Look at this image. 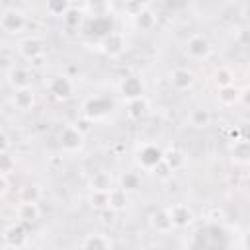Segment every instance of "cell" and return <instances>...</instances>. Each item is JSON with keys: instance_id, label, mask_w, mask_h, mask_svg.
Returning <instances> with one entry per match:
<instances>
[{"instance_id": "obj_21", "label": "cell", "mask_w": 250, "mask_h": 250, "mask_svg": "<svg viewBox=\"0 0 250 250\" xmlns=\"http://www.w3.org/2000/svg\"><path fill=\"white\" fill-rule=\"evenodd\" d=\"M125 201H127V193L121 188H111L107 191V207L119 211V209L125 207Z\"/></svg>"}, {"instance_id": "obj_29", "label": "cell", "mask_w": 250, "mask_h": 250, "mask_svg": "<svg viewBox=\"0 0 250 250\" xmlns=\"http://www.w3.org/2000/svg\"><path fill=\"white\" fill-rule=\"evenodd\" d=\"M232 72H230V68H227V66H221L217 72H215V84L219 86V88H225V86H229V84H232Z\"/></svg>"}, {"instance_id": "obj_24", "label": "cell", "mask_w": 250, "mask_h": 250, "mask_svg": "<svg viewBox=\"0 0 250 250\" xmlns=\"http://www.w3.org/2000/svg\"><path fill=\"white\" fill-rule=\"evenodd\" d=\"M145 111H146V100L143 96L127 102V115L131 119H141L145 115Z\"/></svg>"}, {"instance_id": "obj_10", "label": "cell", "mask_w": 250, "mask_h": 250, "mask_svg": "<svg viewBox=\"0 0 250 250\" xmlns=\"http://www.w3.org/2000/svg\"><path fill=\"white\" fill-rule=\"evenodd\" d=\"M12 104L16 109L20 111H27L33 107L35 104V94L31 90V86H25V88H18L14 90V96H12Z\"/></svg>"}, {"instance_id": "obj_30", "label": "cell", "mask_w": 250, "mask_h": 250, "mask_svg": "<svg viewBox=\"0 0 250 250\" xmlns=\"http://www.w3.org/2000/svg\"><path fill=\"white\" fill-rule=\"evenodd\" d=\"M88 12L98 18V16H107V2L105 0H88Z\"/></svg>"}, {"instance_id": "obj_32", "label": "cell", "mask_w": 250, "mask_h": 250, "mask_svg": "<svg viewBox=\"0 0 250 250\" xmlns=\"http://www.w3.org/2000/svg\"><path fill=\"white\" fill-rule=\"evenodd\" d=\"M39 199V189L35 186H27L20 191V201H25V203H31V201H37Z\"/></svg>"}, {"instance_id": "obj_13", "label": "cell", "mask_w": 250, "mask_h": 250, "mask_svg": "<svg viewBox=\"0 0 250 250\" xmlns=\"http://www.w3.org/2000/svg\"><path fill=\"white\" fill-rule=\"evenodd\" d=\"M8 82L12 84L14 90L25 88V86H29V82H31V74H29V70L23 68V66H12V68L8 70Z\"/></svg>"}, {"instance_id": "obj_23", "label": "cell", "mask_w": 250, "mask_h": 250, "mask_svg": "<svg viewBox=\"0 0 250 250\" xmlns=\"http://www.w3.org/2000/svg\"><path fill=\"white\" fill-rule=\"evenodd\" d=\"M238 98H240V90L234 84H229V86L221 88V92H219V102L223 105H234L238 102Z\"/></svg>"}, {"instance_id": "obj_34", "label": "cell", "mask_w": 250, "mask_h": 250, "mask_svg": "<svg viewBox=\"0 0 250 250\" xmlns=\"http://www.w3.org/2000/svg\"><path fill=\"white\" fill-rule=\"evenodd\" d=\"M10 148V139L4 131H0V152H6Z\"/></svg>"}, {"instance_id": "obj_31", "label": "cell", "mask_w": 250, "mask_h": 250, "mask_svg": "<svg viewBox=\"0 0 250 250\" xmlns=\"http://www.w3.org/2000/svg\"><path fill=\"white\" fill-rule=\"evenodd\" d=\"M14 166H16V162H14V158L8 154V150H6V152H0V174H2V176L10 174V172L14 170Z\"/></svg>"}, {"instance_id": "obj_14", "label": "cell", "mask_w": 250, "mask_h": 250, "mask_svg": "<svg viewBox=\"0 0 250 250\" xmlns=\"http://www.w3.org/2000/svg\"><path fill=\"white\" fill-rule=\"evenodd\" d=\"M104 51L109 55V57H117L125 51V41H123V35L119 33H107L104 37Z\"/></svg>"}, {"instance_id": "obj_12", "label": "cell", "mask_w": 250, "mask_h": 250, "mask_svg": "<svg viewBox=\"0 0 250 250\" xmlns=\"http://www.w3.org/2000/svg\"><path fill=\"white\" fill-rule=\"evenodd\" d=\"M119 90H121V96H123L127 102H129V100H135V98H141L143 92H145L143 82H141V78H137V76H127V78H123Z\"/></svg>"}, {"instance_id": "obj_9", "label": "cell", "mask_w": 250, "mask_h": 250, "mask_svg": "<svg viewBox=\"0 0 250 250\" xmlns=\"http://www.w3.org/2000/svg\"><path fill=\"white\" fill-rule=\"evenodd\" d=\"M20 55L25 61H29V62L33 59H37V57H43L45 55V43H43V39H39V37H27V39H23L20 43Z\"/></svg>"}, {"instance_id": "obj_15", "label": "cell", "mask_w": 250, "mask_h": 250, "mask_svg": "<svg viewBox=\"0 0 250 250\" xmlns=\"http://www.w3.org/2000/svg\"><path fill=\"white\" fill-rule=\"evenodd\" d=\"M133 21H135V27L141 29V31H150L154 25H156V16L152 10L148 8H143L139 10L135 16H133Z\"/></svg>"}, {"instance_id": "obj_19", "label": "cell", "mask_w": 250, "mask_h": 250, "mask_svg": "<svg viewBox=\"0 0 250 250\" xmlns=\"http://www.w3.org/2000/svg\"><path fill=\"white\" fill-rule=\"evenodd\" d=\"M150 225H152L158 232H168V230L174 227L172 221H170V217H168V213H166V209H160V211L152 213V217H150Z\"/></svg>"}, {"instance_id": "obj_8", "label": "cell", "mask_w": 250, "mask_h": 250, "mask_svg": "<svg viewBox=\"0 0 250 250\" xmlns=\"http://www.w3.org/2000/svg\"><path fill=\"white\" fill-rule=\"evenodd\" d=\"M166 213L174 227H188L193 221V211L186 203H174L166 209Z\"/></svg>"}, {"instance_id": "obj_17", "label": "cell", "mask_w": 250, "mask_h": 250, "mask_svg": "<svg viewBox=\"0 0 250 250\" xmlns=\"http://www.w3.org/2000/svg\"><path fill=\"white\" fill-rule=\"evenodd\" d=\"M39 217V207H37V201H31V203H25V201H20V207H18V219L23 221V223H31Z\"/></svg>"}, {"instance_id": "obj_7", "label": "cell", "mask_w": 250, "mask_h": 250, "mask_svg": "<svg viewBox=\"0 0 250 250\" xmlns=\"http://www.w3.org/2000/svg\"><path fill=\"white\" fill-rule=\"evenodd\" d=\"M193 82H195V74L191 70L184 68V66H178V68H174L170 72V86L174 90H178V92L189 90L193 86Z\"/></svg>"}, {"instance_id": "obj_22", "label": "cell", "mask_w": 250, "mask_h": 250, "mask_svg": "<svg viewBox=\"0 0 250 250\" xmlns=\"http://www.w3.org/2000/svg\"><path fill=\"white\" fill-rule=\"evenodd\" d=\"M80 246H84V248H111L113 242L105 234H88L80 242Z\"/></svg>"}, {"instance_id": "obj_20", "label": "cell", "mask_w": 250, "mask_h": 250, "mask_svg": "<svg viewBox=\"0 0 250 250\" xmlns=\"http://www.w3.org/2000/svg\"><path fill=\"white\" fill-rule=\"evenodd\" d=\"M248 156H250L248 141H246V139L234 141V146H232V160H234L236 164H246V162H248Z\"/></svg>"}, {"instance_id": "obj_6", "label": "cell", "mask_w": 250, "mask_h": 250, "mask_svg": "<svg viewBox=\"0 0 250 250\" xmlns=\"http://www.w3.org/2000/svg\"><path fill=\"white\" fill-rule=\"evenodd\" d=\"M82 145H84V133L74 125H66L61 133V146L68 152H74Z\"/></svg>"}, {"instance_id": "obj_35", "label": "cell", "mask_w": 250, "mask_h": 250, "mask_svg": "<svg viewBox=\"0 0 250 250\" xmlns=\"http://www.w3.org/2000/svg\"><path fill=\"white\" fill-rule=\"evenodd\" d=\"M6 191H8V180H6V176L0 174V197H4Z\"/></svg>"}, {"instance_id": "obj_33", "label": "cell", "mask_w": 250, "mask_h": 250, "mask_svg": "<svg viewBox=\"0 0 250 250\" xmlns=\"http://www.w3.org/2000/svg\"><path fill=\"white\" fill-rule=\"evenodd\" d=\"M90 201L96 209H105L107 207V191H92Z\"/></svg>"}, {"instance_id": "obj_27", "label": "cell", "mask_w": 250, "mask_h": 250, "mask_svg": "<svg viewBox=\"0 0 250 250\" xmlns=\"http://www.w3.org/2000/svg\"><path fill=\"white\" fill-rule=\"evenodd\" d=\"M82 16H84V14H82V10H76V8H72V6H70V8L62 14V18H61V20H62V23H64L68 29H76V27L82 23Z\"/></svg>"}, {"instance_id": "obj_26", "label": "cell", "mask_w": 250, "mask_h": 250, "mask_svg": "<svg viewBox=\"0 0 250 250\" xmlns=\"http://www.w3.org/2000/svg\"><path fill=\"white\" fill-rule=\"evenodd\" d=\"M119 188L127 193V191H137L139 188H141V178H139V174H135V172H125L123 176H121V180H119Z\"/></svg>"}, {"instance_id": "obj_18", "label": "cell", "mask_w": 250, "mask_h": 250, "mask_svg": "<svg viewBox=\"0 0 250 250\" xmlns=\"http://www.w3.org/2000/svg\"><path fill=\"white\" fill-rule=\"evenodd\" d=\"M92 191H109L111 189V176L107 172H96L90 178Z\"/></svg>"}, {"instance_id": "obj_25", "label": "cell", "mask_w": 250, "mask_h": 250, "mask_svg": "<svg viewBox=\"0 0 250 250\" xmlns=\"http://www.w3.org/2000/svg\"><path fill=\"white\" fill-rule=\"evenodd\" d=\"M189 123H191L193 127H207V125L211 123V113H209V109H205V107H195V109H191V113H189Z\"/></svg>"}, {"instance_id": "obj_28", "label": "cell", "mask_w": 250, "mask_h": 250, "mask_svg": "<svg viewBox=\"0 0 250 250\" xmlns=\"http://www.w3.org/2000/svg\"><path fill=\"white\" fill-rule=\"evenodd\" d=\"M45 8H47V12H49L51 16L62 18V14L70 8V2H68V0H47V2H45Z\"/></svg>"}, {"instance_id": "obj_16", "label": "cell", "mask_w": 250, "mask_h": 250, "mask_svg": "<svg viewBox=\"0 0 250 250\" xmlns=\"http://www.w3.org/2000/svg\"><path fill=\"white\" fill-rule=\"evenodd\" d=\"M162 162L170 172H174V170H180L186 164V156L178 148H168L166 152H162Z\"/></svg>"}, {"instance_id": "obj_5", "label": "cell", "mask_w": 250, "mask_h": 250, "mask_svg": "<svg viewBox=\"0 0 250 250\" xmlns=\"http://www.w3.org/2000/svg\"><path fill=\"white\" fill-rule=\"evenodd\" d=\"M211 51H213V47H211L209 39L201 33H195L186 41V53H188V57H191L195 61L207 59L211 55Z\"/></svg>"}, {"instance_id": "obj_2", "label": "cell", "mask_w": 250, "mask_h": 250, "mask_svg": "<svg viewBox=\"0 0 250 250\" xmlns=\"http://www.w3.org/2000/svg\"><path fill=\"white\" fill-rule=\"evenodd\" d=\"M137 164L146 170V172H152L156 170L160 164H162V150L156 146V145H143L139 150H137Z\"/></svg>"}, {"instance_id": "obj_11", "label": "cell", "mask_w": 250, "mask_h": 250, "mask_svg": "<svg viewBox=\"0 0 250 250\" xmlns=\"http://www.w3.org/2000/svg\"><path fill=\"white\" fill-rule=\"evenodd\" d=\"M4 240H6L8 246H16V248H18V246H23L25 240H27V230H25V227H23V221L10 225V227L6 229V232H4Z\"/></svg>"}, {"instance_id": "obj_4", "label": "cell", "mask_w": 250, "mask_h": 250, "mask_svg": "<svg viewBox=\"0 0 250 250\" xmlns=\"http://www.w3.org/2000/svg\"><path fill=\"white\" fill-rule=\"evenodd\" d=\"M84 109V115L88 121H96V119H102L105 117L109 111H111V102L107 98H102V96H96V98H88L82 105Z\"/></svg>"}, {"instance_id": "obj_1", "label": "cell", "mask_w": 250, "mask_h": 250, "mask_svg": "<svg viewBox=\"0 0 250 250\" xmlns=\"http://www.w3.org/2000/svg\"><path fill=\"white\" fill-rule=\"evenodd\" d=\"M25 25H27L25 14L16 10V8H8L0 14V29L6 33H12V35L21 33L25 29Z\"/></svg>"}, {"instance_id": "obj_3", "label": "cell", "mask_w": 250, "mask_h": 250, "mask_svg": "<svg viewBox=\"0 0 250 250\" xmlns=\"http://www.w3.org/2000/svg\"><path fill=\"white\" fill-rule=\"evenodd\" d=\"M45 86H47L49 94L55 96L57 100H68V98H72V94H74V82H72L68 76H64V74L51 76Z\"/></svg>"}]
</instances>
